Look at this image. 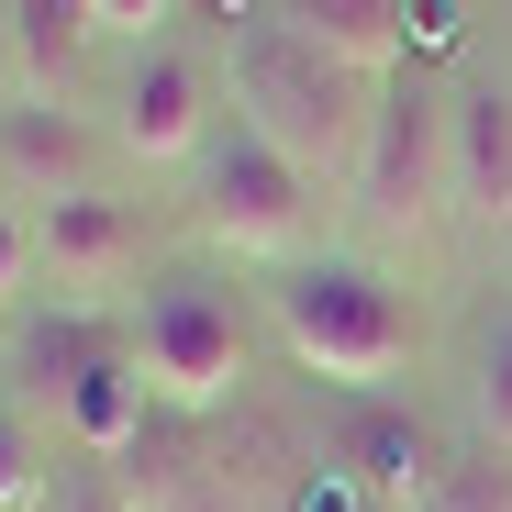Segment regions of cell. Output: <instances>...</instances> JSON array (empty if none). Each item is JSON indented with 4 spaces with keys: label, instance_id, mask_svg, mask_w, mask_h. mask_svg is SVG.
<instances>
[{
    "label": "cell",
    "instance_id": "1",
    "mask_svg": "<svg viewBox=\"0 0 512 512\" xmlns=\"http://www.w3.org/2000/svg\"><path fill=\"white\" fill-rule=\"evenodd\" d=\"M379 90L390 78L334 56L290 23H234L223 45V101L256 145H279L301 179H346L357 190V156H368V123H379Z\"/></svg>",
    "mask_w": 512,
    "mask_h": 512
},
{
    "label": "cell",
    "instance_id": "4",
    "mask_svg": "<svg viewBox=\"0 0 512 512\" xmlns=\"http://www.w3.org/2000/svg\"><path fill=\"white\" fill-rule=\"evenodd\" d=\"M245 346H256V334H245V301H234L223 279H156V290H145L134 368H145V390H156V401H179V412L234 401Z\"/></svg>",
    "mask_w": 512,
    "mask_h": 512
},
{
    "label": "cell",
    "instance_id": "10",
    "mask_svg": "<svg viewBox=\"0 0 512 512\" xmlns=\"http://www.w3.org/2000/svg\"><path fill=\"white\" fill-rule=\"evenodd\" d=\"M145 368L134 357H112V346H78V368L56 379V412H67V435L90 446V457H123L134 435H145Z\"/></svg>",
    "mask_w": 512,
    "mask_h": 512
},
{
    "label": "cell",
    "instance_id": "5",
    "mask_svg": "<svg viewBox=\"0 0 512 512\" xmlns=\"http://www.w3.org/2000/svg\"><path fill=\"white\" fill-rule=\"evenodd\" d=\"M435 201H457V101L423 90V78H390L368 156H357V212L379 234H412V223H435Z\"/></svg>",
    "mask_w": 512,
    "mask_h": 512
},
{
    "label": "cell",
    "instance_id": "3",
    "mask_svg": "<svg viewBox=\"0 0 512 512\" xmlns=\"http://www.w3.org/2000/svg\"><path fill=\"white\" fill-rule=\"evenodd\" d=\"M312 223H323V179H301V167L279 145H256L245 123L201 156V234L256 256V268H301L312 256Z\"/></svg>",
    "mask_w": 512,
    "mask_h": 512
},
{
    "label": "cell",
    "instance_id": "6",
    "mask_svg": "<svg viewBox=\"0 0 512 512\" xmlns=\"http://www.w3.org/2000/svg\"><path fill=\"white\" fill-rule=\"evenodd\" d=\"M123 145L145 167H179V156H212V67L179 56V45H145L134 78H123Z\"/></svg>",
    "mask_w": 512,
    "mask_h": 512
},
{
    "label": "cell",
    "instance_id": "8",
    "mask_svg": "<svg viewBox=\"0 0 512 512\" xmlns=\"http://www.w3.org/2000/svg\"><path fill=\"white\" fill-rule=\"evenodd\" d=\"M334 468H346L379 512H423V490H435L446 479V446H435V423H423V412H357L346 423V446H334Z\"/></svg>",
    "mask_w": 512,
    "mask_h": 512
},
{
    "label": "cell",
    "instance_id": "19",
    "mask_svg": "<svg viewBox=\"0 0 512 512\" xmlns=\"http://www.w3.org/2000/svg\"><path fill=\"white\" fill-rule=\"evenodd\" d=\"M45 512H134V501H123L112 479H56V501H45Z\"/></svg>",
    "mask_w": 512,
    "mask_h": 512
},
{
    "label": "cell",
    "instance_id": "17",
    "mask_svg": "<svg viewBox=\"0 0 512 512\" xmlns=\"http://www.w3.org/2000/svg\"><path fill=\"white\" fill-rule=\"evenodd\" d=\"M290 512H379V501H368V490H357V479H346V468H312V479H301V501H290Z\"/></svg>",
    "mask_w": 512,
    "mask_h": 512
},
{
    "label": "cell",
    "instance_id": "15",
    "mask_svg": "<svg viewBox=\"0 0 512 512\" xmlns=\"http://www.w3.org/2000/svg\"><path fill=\"white\" fill-rule=\"evenodd\" d=\"M479 446L512 457V323L479 334Z\"/></svg>",
    "mask_w": 512,
    "mask_h": 512
},
{
    "label": "cell",
    "instance_id": "7",
    "mask_svg": "<svg viewBox=\"0 0 512 512\" xmlns=\"http://www.w3.org/2000/svg\"><path fill=\"white\" fill-rule=\"evenodd\" d=\"M134 256H145V223H134L112 190H78V201H45V212H34V268H45L56 290H112Z\"/></svg>",
    "mask_w": 512,
    "mask_h": 512
},
{
    "label": "cell",
    "instance_id": "11",
    "mask_svg": "<svg viewBox=\"0 0 512 512\" xmlns=\"http://www.w3.org/2000/svg\"><path fill=\"white\" fill-rule=\"evenodd\" d=\"M457 212L512 234V90H457Z\"/></svg>",
    "mask_w": 512,
    "mask_h": 512
},
{
    "label": "cell",
    "instance_id": "13",
    "mask_svg": "<svg viewBox=\"0 0 512 512\" xmlns=\"http://www.w3.org/2000/svg\"><path fill=\"white\" fill-rule=\"evenodd\" d=\"M78 34H90V0H12V78L56 101L78 67Z\"/></svg>",
    "mask_w": 512,
    "mask_h": 512
},
{
    "label": "cell",
    "instance_id": "9",
    "mask_svg": "<svg viewBox=\"0 0 512 512\" xmlns=\"http://www.w3.org/2000/svg\"><path fill=\"white\" fill-rule=\"evenodd\" d=\"M0 179H23L34 212L101 190V179H90V134H78V112H56L45 90H12V101H0Z\"/></svg>",
    "mask_w": 512,
    "mask_h": 512
},
{
    "label": "cell",
    "instance_id": "18",
    "mask_svg": "<svg viewBox=\"0 0 512 512\" xmlns=\"http://www.w3.org/2000/svg\"><path fill=\"white\" fill-rule=\"evenodd\" d=\"M23 268H34V234H23L12 212H0V312H12V301H23Z\"/></svg>",
    "mask_w": 512,
    "mask_h": 512
},
{
    "label": "cell",
    "instance_id": "20",
    "mask_svg": "<svg viewBox=\"0 0 512 512\" xmlns=\"http://www.w3.org/2000/svg\"><path fill=\"white\" fill-rule=\"evenodd\" d=\"M34 501V457L12 446V423H0V512H23Z\"/></svg>",
    "mask_w": 512,
    "mask_h": 512
},
{
    "label": "cell",
    "instance_id": "12",
    "mask_svg": "<svg viewBox=\"0 0 512 512\" xmlns=\"http://www.w3.org/2000/svg\"><path fill=\"white\" fill-rule=\"evenodd\" d=\"M268 23L334 45V56H357L379 78H401V23H412V0H268Z\"/></svg>",
    "mask_w": 512,
    "mask_h": 512
},
{
    "label": "cell",
    "instance_id": "16",
    "mask_svg": "<svg viewBox=\"0 0 512 512\" xmlns=\"http://www.w3.org/2000/svg\"><path fill=\"white\" fill-rule=\"evenodd\" d=\"M179 0H90V34H123V45H156V23Z\"/></svg>",
    "mask_w": 512,
    "mask_h": 512
},
{
    "label": "cell",
    "instance_id": "2",
    "mask_svg": "<svg viewBox=\"0 0 512 512\" xmlns=\"http://www.w3.org/2000/svg\"><path fill=\"white\" fill-rule=\"evenodd\" d=\"M279 346L323 390H379V379L412 368L423 312H412V290L390 268H368V256H301L279 279Z\"/></svg>",
    "mask_w": 512,
    "mask_h": 512
},
{
    "label": "cell",
    "instance_id": "14",
    "mask_svg": "<svg viewBox=\"0 0 512 512\" xmlns=\"http://www.w3.org/2000/svg\"><path fill=\"white\" fill-rule=\"evenodd\" d=\"M423 512H512V468L479 446V457H446V479L423 490Z\"/></svg>",
    "mask_w": 512,
    "mask_h": 512
}]
</instances>
